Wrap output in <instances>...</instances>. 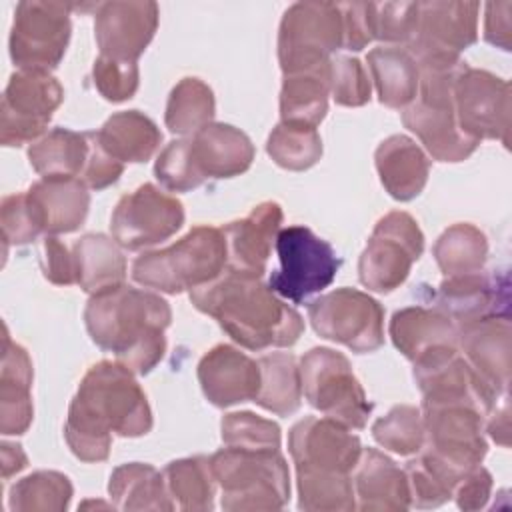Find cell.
I'll return each instance as SVG.
<instances>
[{
  "label": "cell",
  "mask_w": 512,
  "mask_h": 512,
  "mask_svg": "<svg viewBox=\"0 0 512 512\" xmlns=\"http://www.w3.org/2000/svg\"><path fill=\"white\" fill-rule=\"evenodd\" d=\"M134 376L120 362L102 360L80 380L64 424V438L78 460H106L112 434L138 438L152 430V410Z\"/></svg>",
  "instance_id": "cell-1"
},
{
  "label": "cell",
  "mask_w": 512,
  "mask_h": 512,
  "mask_svg": "<svg viewBox=\"0 0 512 512\" xmlns=\"http://www.w3.org/2000/svg\"><path fill=\"white\" fill-rule=\"evenodd\" d=\"M190 300L248 350L286 348L304 332L302 316L268 284L228 266L216 280L190 290Z\"/></svg>",
  "instance_id": "cell-2"
},
{
  "label": "cell",
  "mask_w": 512,
  "mask_h": 512,
  "mask_svg": "<svg viewBox=\"0 0 512 512\" xmlns=\"http://www.w3.org/2000/svg\"><path fill=\"white\" fill-rule=\"evenodd\" d=\"M170 320L172 310L162 296L128 284L92 294L84 308L92 342L114 352L116 362L136 376L148 374L164 358Z\"/></svg>",
  "instance_id": "cell-3"
},
{
  "label": "cell",
  "mask_w": 512,
  "mask_h": 512,
  "mask_svg": "<svg viewBox=\"0 0 512 512\" xmlns=\"http://www.w3.org/2000/svg\"><path fill=\"white\" fill-rule=\"evenodd\" d=\"M420 80L416 100L404 108L402 122L438 162H462L480 142L468 138L454 112V82L468 66L458 60L416 62Z\"/></svg>",
  "instance_id": "cell-4"
},
{
  "label": "cell",
  "mask_w": 512,
  "mask_h": 512,
  "mask_svg": "<svg viewBox=\"0 0 512 512\" xmlns=\"http://www.w3.org/2000/svg\"><path fill=\"white\" fill-rule=\"evenodd\" d=\"M228 266L222 228L200 224L172 246L140 254L132 264V278L164 294H180L216 280Z\"/></svg>",
  "instance_id": "cell-5"
},
{
  "label": "cell",
  "mask_w": 512,
  "mask_h": 512,
  "mask_svg": "<svg viewBox=\"0 0 512 512\" xmlns=\"http://www.w3.org/2000/svg\"><path fill=\"white\" fill-rule=\"evenodd\" d=\"M210 468L224 510H280L290 500V472L280 450L226 446L210 456Z\"/></svg>",
  "instance_id": "cell-6"
},
{
  "label": "cell",
  "mask_w": 512,
  "mask_h": 512,
  "mask_svg": "<svg viewBox=\"0 0 512 512\" xmlns=\"http://www.w3.org/2000/svg\"><path fill=\"white\" fill-rule=\"evenodd\" d=\"M426 440L422 454L456 478L482 464L488 444L484 438L488 410L474 400L422 404Z\"/></svg>",
  "instance_id": "cell-7"
},
{
  "label": "cell",
  "mask_w": 512,
  "mask_h": 512,
  "mask_svg": "<svg viewBox=\"0 0 512 512\" xmlns=\"http://www.w3.org/2000/svg\"><path fill=\"white\" fill-rule=\"evenodd\" d=\"M300 382L308 404L350 430H362L372 412L350 360L332 348H312L300 358Z\"/></svg>",
  "instance_id": "cell-8"
},
{
  "label": "cell",
  "mask_w": 512,
  "mask_h": 512,
  "mask_svg": "<svg viewBox=\"0 0 512 512\" xmlns=\"http://www.w3.org/2000/svg\"><path fill=\"white\" fill-rule=\"evenodd\" d=\"M280 268L268 278V286L280 298L294 304L306 302L332 284L340 268L334 248L306 226L280 228L276 236Z\"/></svg>",
  "instance_id": "cell-9"
},
{
  "label": "cell",
  "mask_w": 512,
  "mask_h": 512,
  "mask_svg": "<svg viewBox=\"0 0 512 512\" xmlns=\"http://www.w3.org/2000/svg\"><path fill=\"white\" fill-rule=\"evenodd\" d=\"M344 44L340 6L332 2H296L280 22L278 62L284 74L328 64Z\"/></svg>",
  "instance_id": "cell-10"
},
{
  "label": "cell",
  "mask_w": 512,
  "mask_h": 512,
  "mask_svg": "<svg viewBox=\"0 0 512 512\" xmlns=\"http://www.w3.org/2000/svg\"><path fill=\"white\" fill-rule=\"evenodd\" d=\"M424 252V234L408 212H388L378 220L358 260L360 282L374 292H392Z\"/></svg>",
  "instance_id": "cell-11"
},
{
  "label": "cell",
  "mask_w": 512,
  "mask_h": 512,
  "mask_svg": "<svg viewBox=\"0 0 512 512\" xmlns=\"http://www.w3.org/2000/svg\"><path fill=\"white\" fill-rule=\"evenodd\" d=\"M308 318L320 338L352 352H374L384 344L382 304L356 288H336L308 304Z\"/></svg>",
  "instance_id": "cell-12"
},
{
  "label": "cell",
  "mask_w": 512,
  "mask_h": 512,
  "mask_svg": "<svg viewBox=\"0 0 512 512\" xmlns=\"http://www.w3.org/2000/svg\"><path fill=\"white\" fill-rule=\"evenodd\" d=\"M70 8L64 2L24 0L16 4L10 58L20 70H54L70 42Z\"/></svg>",
  "instance_id": "cell-13"
},
{
  "label": "cell",
  "mask_w": 512,
  "mask_h": 512,
  "mask_svg": "<svg viewBox=\"0 0 512 512\" xmlns=\"http://www.w3.org/2000/svg\"><path fill=\"white\" fill-rule=\"evenodd\" d=\"M62 100L64 88L50 72L18 68L6 84L0 104L2 146L36 142Z\"/></svg>",
  "instance_id": "cell-14"
},
{
  "label": "cell",
  "mask_w": 512,
  "mask_h": 512,
  "mask_svg": "<svg viewBox=\"0 0 512 512\" xmlns=\"http://www.w3.org/2000/svg\"><path fill=\"white\" fill-rule=\"evenodd\" d=\"M454 112L460 130L468 138L510 144L512 90L508 80L466 66L454 82Z\"/></svg>",
  "instance_id": "cell-15"
},
{
  "label": "cell",
  "mask_w": 512,
  "mask_h": 512,
  "mask_svg": "<svg viewBox=\"0 0 512 512\" xmlns=\"http://www.w3.org/2000/svg\"><path fill=\"white\" fill-rule=\"evenodd\" d=\"M184 224L182 202L154 184L124 194L110 218L112 238L126 250H140L174 236Z\"/></svg>",
  "instance_id": "cell-16"
},
{
  "label": "cell",
  "mask_w": 512,
  "mask_h": 512,
  "mask_svg": "<svg viewBox=\"0 0 512 512\" xmlns=\"http://www.w3.org/2000/svg\"><path fill=\"white\" fill-rule=\"evenodd\" d=\"M478 2H418L408 52L416 62L458 60L478 38Z\"/></svg>",
  "instance_id": "cell-17"
},
{
  "label": "cell",
  "mask_w": 512,
  "mask_h": 512,
  "mask_svg": "<svg viewBox=\"0 0 512 512\" xmlns=\"http://www.w3.org/2000/svg\"><path fill=\"white\" fill-rule=\"evenodd\" d=\"M288 450L296 472L352 474L362 454V444L340 422L308 416L290 428Z\"/></svg>",
  "instance_id": "cell-18"
},
{
  "label": "cell",
  "mask_w": 512,
  "mask_h": 512,
  "mask_svg": "<svg viewBox=\"0 0 512 512\" xmlns=\"http://www.w3.org/2000/svg\"><path fill=\"white\" fill-rule=\"evenodd\" d=\"M158 16V4L150 0L98 4L94 34L100 56L136 62L156 34Z\"/></svg>",
  "instance_id": "cell-19"
},
{
  "label": "cell",
  "mask_w": 512,
  "mask_h": 512,
  "mask_svg": "<svg viewBox=\"0 0 512 512\" xmlns=\"http://www.w3.org/2000/svg\"><path fill=\"white\" fill-rule=\"evenodd\" d=\"M508 276L468 272L446 276L438 286L436 306L448 314L458 328L490 318L508 316Z\"/></svg>",
  "instance_id": "cell-20"
},
{
  "label": "cell",
  "mask_w": 512,
  "mask_h": 512,
  "mask_svg": "<svg viewBox=\"0 0 512 512\" xmlns=\"http://www.w3.org/2000/svg\"><path fill=\"white\" fill-rule=\"evenodd\" d=\"M510 336L508 316H490L458 328V350L496 398L508 394Z\"/></svg>",
  "instance_id": "cell-21"
},
{
  "label": "cell",
  "mask_w": 512,
  "mask_h": 512,
  "mask_svg": "<svg viewBox=\"0 0 512 512\" xmlns=\"http://www.w3.org/2000/svg\"><path fill=\"white\" fill-rule=\"evenodd\" d=\"M198 382L210 404L228 408L258 396L260 366L238 348L218 344L200 358Z\"/></svg>",
  "instance_id": "cell-22"
},
{
  "label": "cell",
  "mask_w": 512,
  "mask_h": 512,
  "mask_svg": "<svg viewBox=\"0 0 512 512\" xmlns=\"http://www.w3.org/2000/svg\"><path fill=\"white\" fill-rule=\"evenodd\" d=\"M26 202L40 232L48 236L68 234L84 224L90 192L80 178L48 176L26 190Z\"/></svg>",
  "instance_id": "cell-23"
},
{
  "label": "cell",
  "mask_w": 512,
  "mask_h": 512,
  "mask_svg": "<svg viewBox=\"0 0 512 512\" xmlns=\"http://www.w3.org/2000/svg\"><path fill=\"white\" fill-rule=\"evenodd\" d=\"M282 218L284 214L278 202H262L248 216L226 224L222 232L226 236L228 268L262 278Z\"/></svg>",
  "instance_id": "cell-24"
},
{
  "label": "cell",
  "mask_w": 512,
  "mask_h": 512,
  "mask_svg": "<svg viewBox=\"0 0 512 512\" xmlns=\"http://www.w3.org/2000/svg\"><path fill=\"white\" fill-rule=\"evenodd\" d=\"M254 156L252 140L224 122H210L190 136V158L202 180L238 176L252 166Z\"/></svg>",
  "instance_id": "cell-25"
},
{
  "label": "cell",
  "mask_w": 512,
  "mask_h": 512,
  "mask_svg": "<svg viewBox=\"0 0 512 512\" xmlns=\"http://www.w3.org/2000/svg\"><path fill=\"white\" fill-rule=\"evenodd\" d=\"M352 484L358 510L402 512L410 508L406 470L376 448H362Z\"/></svg>",
  "instance_id": "cell-26"
},
{
  "label": "cell",
  "mask_w": 512,
  "mask_h": 512,
  "mask_svg": "<svg viewBox=\"0 0 512 512\" xmlns=\"http://www.w3.org/2000/svg\"><path fill=\"white\" fill-rule=\"evenodd\" d=\"M388 330L394 346L410 362L440 348H458V326L438 306H406L394 312Z\"/></svg>",
  "instance_id": "cell-27"
},
{
  "label": "cell",
  "mask_w": 512,
  "mask_h": 512,
  "mask_svg": "<svg viewBox=\"0 0 512 512\" xmlns=\"http://www.w3.org/2000/svg\"><path fill=\"white\" fill-rule=\"evenodd\" d=\"M374 164L386 192L400 202L416 198L430 174V160L408 136L394 134L382 140L374 152Z\"/></svg>",
  "instance_id": "cell-28"
},
{
  "label": "cell",
  "mask_w": 512,
  "mask_h": 512,
  "mask_svg": "<svg viewBox=\"0 0 512 512\" xmlns=\"http://www.w3.org/2000/svg\"><path fill=\"white\" fill-rule=\"evenodd\" d=\"M34 370L28 352L10 340L4 328V352L0 374V432L10 436L24 434L34 416L32 386Z\"/></svg>",
  "instance_id": "cell-29"
},
{
  "label": "cell",
  "mask_w": 512,
  "mask_h": 512,
  "mask_svg": "<svg viewBox=\"0 0 512 512\" xmlns=\"http://www.w3.org/2000/svg\"><path fill=\"white\" fill-rule=\"evenodd\" d=\"M332 60L322 66L284 74L280 118L286 124L316 128L328 112Z\"/></svg>",
  "instance_id": "cell-30"
},
{
  "label": "cell",
  "mask_w": 512,
  "mask_h": 512,
  "mask_svg": "<svg viewBox=\"0 0 512 512\" xmlns=\"http://www.w3.org/2000/svg\"><path fill=\"white\" fill-rule=\"evenodd\" d=\"M120 248L106 234H84L72 248L76 284L90 296L124 284L126 258Z\"/></svg>",
  "instance_id": "cell-31"
},
{
  "label": "cell",
  "mask_w": 512,
  "mask_h": 512,
  "mask_svg": "<svg viewBox=\"0 0 512 512\" xmlns=\"http://www.w3.org/2000/svg\"><path fill=\"white\" fill-rule=\"evenodd\" d=\"M378 98L388 108H406L418 94V64L408 48L378 46L366 56Z\"/></svg>",
  "instance_id": "cell-32"
},
{
  "label": "cell",
  "mask_w": 512,
  "mask_h": 512,
  "mask_svg": "<svg viewBox=\"0 0 512 512\" xmlns=\"http://www.w3.org/2000/svg\"><path fill=\"white\" fill-rule=\"evenodd\" d=\"M96 136L106 152L122 164L150 160L162 142V132L156 122L140 110L112 114Z\"/></svg>",
  "instance_id": "cell-33"
},
{
  "label": "cell",
  "mask_w": 512,
  "mask_h": 512,
  "mask_svg": "<svg viewBox=\"0 0 512 512\" xmlns=\"http://www.w3.org/2000/svg\"><path fill=\"white\" fill-rule=\"evenodd\" d=\"M108 494L118 510H174L164 474L154 466L130 462L114 468L108 482Z\"/></svg>",
  "instance_id": "cell-34"
},
{
  "label": "cell",
  "mask_w": 512,
  "mask_h": 512,
  "mask_svg": "<svg viewBox=\"0 0 512 512\" xmlns=\"http://www.w3.org/2000/svg\"><path fill=\"white\" fill-rule=\"evenodd\" d=\"M88 158V134L68 128H54L40 136L28 148V160L34 172L48 176L80 178Z\"/></svg>",
  "instance_id": "cell-35"
},
{
  "label": "cell",
  "mask_w": 512,
  "mask_h": 512,
  "mask_svg": "<svg viewBox=\"0 0 512 512\" xmlns=\"http://www.w3.org/2000/svg\"><path fill=\"white\" fill-rule=\"evenodd\" d=\"M258 366L260 390L254 402L278 416L296 412L302 402V382L296 358L288 352H272L262 356Z\"/></svg>",
  "instance_id": "cell-36"
},
{
  "label": "cell",
  "mask_w": 512,
  "mask_h": 512,
  "mask_svg": "<svg viewBox=\"0 0 512 512\" xmlns=\"http://www.w3.org/2000/svg\"><path fill=\"white\" fill-rule=\"evenodd\" d=\"M162 474L168 494L180 510L206 512L214 508L216 480L210 468V458H180L170 462Z\"/></svg>",
  "instance_id": "cell-37"
},
{
  "label": "cell",
  "mask_w": 512,
  "mask_h": 512,
  "mask_svg": "<svg viewBox=\"0 0 512 512\" xmlns=\"http://www.w3.org/2000/svg\"><path fill=\"white\" fill-rule=\"evenodd\" d=\"M214 92L200 78H182L170 92L164 122L172 134L194 136L214 116Z\"/></svg>",
  "instance_id": "cell-38"
},
{
  "label": "cell",
  "mask_w": 512,
  "mask_h": 512,
  "mask_svg": "<svg viewBox=\"0 0 512 512\" xmlns=\"http://www.w3.org/2000/svg\"><path fill=\"white\" fill-rule=\"evenodd\" d=\"M432 254L446 276L478 272L488 256V240L474 224L458 222L440 234Z\"/></svg>",
  "instance_id": "cell-39"
},
{
  "label": "cell",
  "mask_w": 512,
  "mask_h": 512,
  "mask_svg": "<svg viewBox=\"0 0 512 512\" xmlns=\"http://www.w3.org/2000/svg\"><path fill=\"white\" fill-rule=\"evenodd\" d=\"M72 492V482L62 472L38 470L10 488L8 506L14 512H62Z\"/></svg>",
  "instance_id": "cell-40"
},
{
  "label": "cell",
  "mask_w": 512,
  "mask_h": 512,
  "mask_svg": "<svg viewBox=\"0 0 512 512\" xmlns=\"http://www.w3.org/2000/svg\"><path fill=\"white\" fill-rule=\"evenodd\" d=\"M266 152L280 168L302 172L320 160L322 138L316 128L280 122L268 136Z\"/></svg>",
  "instance_id": "cell-41"
},
{
  "label": "cell",
  "mask_w": 512,
  "mask_h": 512,
  "mask_svg": "<svg viewBox=\"0 0 512 512\" xmlns=\"http://www.w3.org/2000/svg\"><path fill=\"white\" fill-rule=\"evenodd\" d=\"M298 506L308 512H350L356 508L350 474L296 472Z\"/></svg>",
  "instance_id": "cell-42"
},
{
  "label": "cell",
  "mask_w": 512,
  "mask_h": 512,
  "mask_svg": "<svg viewBox=\"0 0 512 512\" xmlns=\"http://www.w3.org/2000/svg\"><path fill=\"white\" fill-rule=\"evenodd\" d=\"M374 440L390 452L400 456L418 454L426 440L422 412L416 406H394L386 416L372 424Z\"/></svg>",
  "instance_id": "cell-43"
},
{
  "label": "cell",
  "mask_w": 512,
  "mask_h": 512,
  "mask_svg": "<svg viewBox=\"0 0 512 512\" xmlns=\"http://www.w3.org/2000/svg\"><path fill=\"white\" fill-rule=\"evenodd\" d=\"M222 442L232 448L280 450V426L252 412H230L220 422Z\"/></svg>",
  "instance_id": "cell-44"
},
{
  "label": "cell",
  "mask_w": 512,
  "mask_h": 512,
  "mask_svg": "<svg viewBox=\"0 0 512 512\" xmlns=\"http://www.w3.org/2000/svg\"><path fill=\"white\" fill-rule=\"evenodd\" d=\"M154 174L170 192H188L198 188L204 180L194 170L190 158V138L172 140L158 156Z\"/></svg>",
  "instance_id": "cell-45"
},
{
  "label": "cell",
  "mask_w": 512,
  "mask_h": 512,
  "mask_svg": "<svg viewBox=\"0 0 512 512\" xmlns=\"http://www.w3.org/2000/svg\"><path fill=\"white\" fill-rule=\"evenodd\" d=\"M330 94L336 104L358 108L370 102L372 84L358 58L336 56L330 70Z\"/></svg>",
  "instance_id": "cell-46"
},
{
  "label": "cell",
  "mask_w": 512,
  "mask_h": 512,
  "mask_svg": "<svg viewBox=\"0 0 512 512\" xmlns=\"http://www.w3.org/2000/svg\"><path fill=\"white\" fill-rule=\"evenodd\" d=\"M410 506L416 508H438L452 498V484L448 478L432 466L422 454L406 464Z\"/></svg>",
  "instance_id": "cell-47"
},
{
  "label": "cell",
  "mask_w": 512,
  "mask_h": 512,
  "mask_svg": "<svg viewBox=\"0 0 512 512\" xmlns=\"http://www.w3.org/2000/svg\"><path fill=\"white\" fill-rule=\"evenodd\" d=\"M92 82L106 100L124 102L136 94L140 70L136 62L98 56L92 66Z\"/></svg>",
  "instance_id": "cell-48"
},
{
  "label": "cell",
  "mask_w": 512,
  "mask_h": 512,
  "mask_svg": "<svg viewBox=\"0 0 512 512\" xmlns=\"http://www.w3.org/2000/svg\"><path fill=\"white\" fill-rule=\"evenodd\" d=\"M418 20V2H384L374 8V40L408 44Z\"/></svg>",
  "instance_id": "cell-49"
},
{
  "label": "cell",
  "mask_w": 512,
  "mask_h": 512,
  "mask_svg": "<svg viewBox=\"0 0 512 512\" xmlns=\"http://www.w3.org/2000/svg\"><path fill=\"white\" fill-rule=\"evenodd\" d=\"M0 224L6 244L22 246L36 240L38 234H42L26 202V192L4 196L0 206Z\"/></svg>",
  "instance_id": "cell-50"
},
{
  "label": "cell",
  "mask_w": 512,
  "mask_h": 512,
  "mask_svg": "<svg viewBox=\"0 0 512 512\" xmlns=\"http://www.w3.org/2000/svg\"><path fill=\"white\" fill-rule=\"evenodd\" d=\"M86 134H88V158L80 174V180L92 190H104L114 182H118V178L124 172V164L106 152L96 132H86Z\"/></svg>",
  "instance_id": "cell-51"
},
{
  "label": "cell",
  "mask_w": 512,
  "mask_h": 512,
  "mask_svg": "<svg viewBox=\"0 0 512 512\" xmlns=\"http://www.w3.org/2000/svg\"><path fill=\"white\" fill-rule=\"evenodd\" d=\"M344 26V50H362L374 40V2L338 4Z\"/></svg>",
  "instance_id": "cell-52"
},
{
  "label": "cell",
  "mask_w": 512,
  "mask_h": 512,
  "mask_svg": "<svg viewBox=\"0 0 512 512\" xmlns=\"http://www.w3.org/2000/svg\"><path fill=\"white\" fill-rule=\"evenodd\" d=\"M492 492V476L484 466L468 470L452 490V498L460 510H480L486 506Z\"/></svg>",
  "instance_id": "cell-53"
},
{
  "label": "cell",
  "mask_w": 512,
  "mask_h": 512,
  "mask_svg": "<svg viewBox=\"0 0 512 512\" xmlns=\"http://www.w3.org/2000/svg\"><path fill=\"white\" fill-rule=\"evenodd\" d=\"M42 272L56 286H70L76 282L74 256L54 236H46L42 242Z\"/></svg>",
  "instance_id": "cell-54"
},
{
  "label": "cell",
  "mask_w": 512,
  "mask_h": 512,
  "mask_svg": "<svg viewBox=\"0 0 512 512\" xmlns=\"http://www.w3.org/2000/svg\"><path fill=\"white\" fill-rule=\"evenodd\" d=\"M512 2H488L484 18V40L496 48L512 46Z\"/></svg>",
  "instance_id": "cell-55"
},
{
  "label": "cell",
  "mask_w": 512,
  "mask_h": 512,
  "mask_svg": "<svg viewBox=\"0 0 512 512\" xmlns=\"http://www.w3.org/2000/svg\"><path fill=\"white\" fill-rule=\"evenodd\" d=\"M486 430L500 446H508V394L502 396L486 416Z\"/></svg>",
  "instance_id": "cell-56"
},
{
  "label": "cell",
  "mask_w": 512,
  "mask_h": 512,
  "mask_svg": "<svg viewBox=\"0 0 512 512\" xmlns=\"http://www.w3.org/2000/svg\"><path fill=\"white\" fill-rule=\"evenodd\" d=\"M28 466V458L20 444L2 442V478L8 480L12 474L24 470Z\"/></svg>",
  "instance_id": "cell-57"
}]
</instances>
